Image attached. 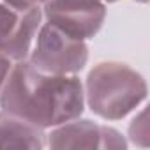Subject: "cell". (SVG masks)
<instances>
[{"instance_id": "1", "label": "cell", "mask_w": 150, "mask_h": 150, "mask_svg": "<svg viewBox=\"0 0 150 150\" xmlns=\"http://www.w3.org/2000/svg\"><path fill=\"white\" fill-rule=\"evenodd\" d=\"M0 111L41 129L81 117L85 92L78 74H48L28 60L14 62L0 88Z\"/></svg>"}, {"instance_id": "2", "label": "cell", "mask_w": 150, "mask_h": 150, "mask_svg": "<svg viewBox=\"0 0 150 150\" xmlns=\"http://www.w3.org/2000/svg\"><path fill=\"white\" fill-rule=\"evenodd\" d=\"M85 104L104 120H122L146 99V81L122 62H101L90 69L83 85Z\"/></svg>"}, {"instance_id": "3", "label": "cell", "mask_w": 150, "mask_h": 150, "mask_svg": "<svg viewBox=\"0 0 150 150\" xmlns=\"http://www.w3.org/2000/svg\"><path fill=\"white\" fill-rule=\"evenodd\" d=\"M27 60L48 74H78L88 62V46L42 21Z\"/></svg>"}, {"instance_id": "4", "label": "cell", "mask_w": 150, "mask_h": 150, "mask_svg": "<svg viewBox=\"0 0 150 150\" xmlns=\"http://www.w3.org/2000/svg\"><path fill=\"white\" fill-rule=\"evenodd\" d=\"M41 9L44 23L78 41L96 37L106 20L101 0H46Z\"/></svg>"}, {"instance_id": "5", "label": "cell", "mask_w": 150, "mask_h": 150, "mask_svg": "<svg viewBox=\"0 0 150 150\" xmlns=\"http://www.w3.org/2000/svg\"><path fill=\"white\" fill-rule=\"evenodd\" d=\"M41 23V6L16 9L9 4L0 2V51L13 62L27 60Z\"/></svg>"}, {"instance_id": "6", "label": "cell", "mask_w": 150, "mask_h": 150, "mask_svg": "<svg viewBox=\"0 0 150 150\" xmlns=\"http://www.w3.org/2000/svg\"><path fill=\"white\" fill-rule=\"evenodd\" d=\"M46 145L50 148H127V141L120 131L96 124L92 120H80V117L51 127V132L46 134Z\"/></svg>"}, {"instance_id": "7", "label": "cell", "mask_w": 150, "mask_h": 150, "mask_svg": "<svg viewBox=\"0 0 150 150\" xmlns=\"http://www.w3.org/2000/svg\"><path fill=\"white\" fill-rule=\"evenodd\" d=\"M46 146L44 129L0 111V148L41 150Z\"/></svg>"}, {"instance_id": "8", "label": "cell", "mask_w": 150, "mask_h": 150, "mask_svg": "<svg viewBox=\"0 0 150 150\" xmlns=\"http://www.w3.org/2000/svg\"><path fill=\"white\" fill-rule=\"evenodd\" d=\"M129 139L138 146H148V124H146V108H143L129 125Z\"/></svg>"}, {"instance_id": "9", "label": "cell", "mask_w": 150, "mask_h": 150, "mask_svg": "<svg viewBox=\"0 0 150 150\" xmlns=\"http://www.w3.org/2000/svg\"><path fill=\"white\" fill-rule=\"evenodd\" d=\"M13 64H14V62H13L7 55H4L2 51H0V88L4 87L6 78H7V74H9V71H11Z\"/></svg>"}, {"instance_id": "10", "label": "cell", "mask_w": 150, "mask_h": 150, "mask_svg": "<svg viewBox=\"0 0 150 150\" xmlns=\"http://www.w3.org/2000/svg\"><path fill=\"white\" fill-rule=\"evenodd\" d=\"M4 4H9L16 9H30V7H35V6H42L46 0H0Z\"/></svg>"}, {"instance_id": "11", "label": "cell", "mask_w": 150, "mask_h": 150, "mask_svg": "<svg viewBox=\"0 0 150 150\" xmlns=\"http://www.w3.org/2000/svg\"><path fill=\"white\" fill-rule=\"evenodd\" d=\"M101 2H104V4H111V2H117V0H101Z\"/></svg>"}]
</instances>
